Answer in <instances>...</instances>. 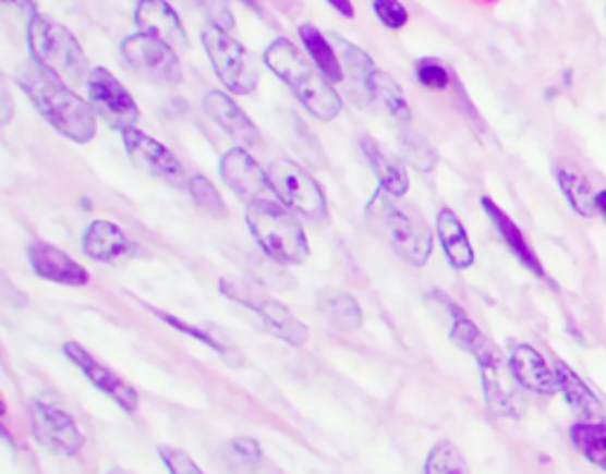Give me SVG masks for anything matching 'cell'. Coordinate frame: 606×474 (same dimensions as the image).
Segmentation results:
<instances>
[{"mask_svg": "<svg viewBox=\"0 0 606 474\" xmlns=\"http://www.w3.org/2000/svg\"><path fill=\"white\" fill-rule=\"evenodd\" d=\"M220 292H223L228 300L242 304L244 308H252L254 314L264 320L266 328L278 335L280 340L292 347H303L308 342V328L303 325L292 311L278 300H272L270 294H264L256 290L252 282L240 280V278H223L220 280Z\"/></svg>", "mask_w": 606, "mask_h": 474, "instance_id": "cell-7", "label": "cell"}, {"mask_svg": "<svg viewBox=\"0 0 606 474\" xmlns=\"http://www.w3.org/2000/svg\"><path fill=\"white\" fill-rule=\"evenodd\" d=\"M17 84L48 124L74 143H90L98 131L93 105L66 86L58 74L38 62H26L17 70Z\"/></svg>", "mask_w": 606, "mask_h": 474, "instance_id": "cell-1", "label": "cell"}, {"mask_svg": "<svg viewBox=\"0 0 606 474\" xmlns=\"http://www.w3.org/2000/svg\"><path fill=\"white\" fill-rule=\"evenodd\" d=\"M187 190L192 199H195L197 209H202L206 216H211V219L218 221L228 219V207L223 202V195L218 193L216 185L209 179H204V175H192L187 181Z\"/></svg>", "mask_w": 606, "mask_h": 474, "instance_id": "cell-33", "label": "cell"}, {"mask_svg": "<svg viewBox=\"0 0 606 474\" xmlns=\"http://www.w3.org/2000/svg\"><path fill=\"white\" fill-rule=\"evenodd\" d=\"M268 179L287 209L301 214L303 219L320 223L327 219V199L323 187L313 175L292 159H275L268 167Z\"/></svg>", "mask_w": 606, "mask_h": 474, "instance_id": "cell-8", "label": "cell"}, {"mask_svg": "<svg viewBox=\"0 0 606 474\" xmlns=\"http://www.w3.org/2000/svg\"><path fill=\"white\" fill-rule=\"evenodd\" d=\"M29 262L36 276L50 282L66 284V288H84L90 280V274L84 266H78L72 256L48 245V242H36V245L29 247Z\"/></svg>", "mask_w": 606, "mask_h": 474, "instance_id": "cell-19", "label": "cell"}, {"mask_svg": "<svg viewBox=\"0 0 606 474\" xmlns=\"http://www.w3.org/2000/svg\"><path fill=\"white\" fill-rule=\"evenodd\" d=\"M244 221L250 226L254 240L272 262L282 266H299L308 259V238L296 216L289 211L280 199L258 202L244 211Z\"/></svg>", "mask_w": 606, "mask_h": 474, "instance_id": "cell-4", "label": "cell"}, {"mask_svg": "<svg viewBox=\"0 0 606 474\" xmlns=\"http://www.w3.org/2000/svg\"><path fill=\"white\" fill-rule=\"evenodd\" d=\"M436 230H438L440 247H444L446 259L452 268L466 270L470 266H474L476 254L470 242V235H466V230L458 216H455L450 209H440Z\"/></svg>", "mask_w": 606, "mask_h": 474, "instance_id": "cell-24", "label": "cell"}, {"mask_svg": "<svg viewBox=\"0 0 606 474\" xmlns=\"http://www.w3.org/2000/svg\"><path fill=\"white\" fill-rule=\"evenodd\" d=\"M242 3H246L250 8H254V10H258V5H256V0H242Z\"/></svg>", "mask_w": 606, "mask_h": 474, "instance_id": "cell-46", "label": "cell"}, {"mask_svg": "<svg viewBox=\"0 0 606 474\" xmlns=\"http://www.w3.org/2000/svg\"><path fill=\"white\" fill-rule=\"evenodd\" d=\"M597 214L606 221V190H597Z\"/></svg>", "mask_w": 606, "mask_h": 474, "instance_id": "cell-43", "label": "cell"}, {"mask_svg": "<svg viewBox=\"0 0 606 474\" xmlns=\"http://www.w3.org/2000/svg\"><path fill=\"white\" fill-rule=\"evenodd\" d=\"M555 179L561 190L563 199L569 202V207L583 216V219H592L597 214V190L592 187L587 175L571 165H557L555 167Z\"/></svg>", "mask_w": 606, "mask_h": 474, "instance_id": "cell-25", "label": "cell"}, {"mask_svg": "<svg viewBox=\"0 0 606 474\" xmlns=\"http://www.w3.org/2000/svg\"><path fill=\"white\" fill-rule=\"evenodd\" d=\"M432 296L438 302V306L446 308L448 320H450V340L455 342V347H460L462 351H466V354L476 356V361L484 358L486 354H490L495 347L486 340L484 332H481L476 325L470 320V316H466L464 311L450 300V296L440 294V292H436Z\"/></svg>", "mask_w": 606, "mask_h": 474, "instance_id": "cell-23", "label": "cell"}, {"mask_svg": "<svg viewBox=\"0 0 606 474\" xmlns=\"http://www.w3.org/2000/svg\"><path fill=\"white\" fill-rule=\"evenodd\" d=\"M121 133H123V145H126L129 159L137 169L145 171L147 175H155V179L169 183V185L185 183V171L181 167V161L175 159V155L169 150L167 145L149 138L147 133L137 131V129H126Z\"/></svg>", "mask_w": 606, "mask_h": 474, "instance_id": "cell-13", "label": "cell"}, {"mask_svg": "<svg viewBox=\"0 0 606 474\" xmlns=\"http://www.w3.org/2000/svg\"><path fill=\"white\" fill-rule=\"evenodd\" d=\"M403 153H405L410 165L422 169L424 173H429L434 169V165H436L434 150L420 138V135H417V138H408V135H405V138H403Z\"/></svg>", "mask_w": 606, "mask_h": 474, "instance_id": "cell-37", "label": "cell"}, {"mask_svg": "<svg viewBox=\"0 0 606 474\" xmlns=\"http://www.w3.org/2000/svg\"><path fill=\"white\" fill-rule=\"evenodd\" d=\"M3 100H5V112H3V121H10V95H8V88H3Z\"/></svg>", "mask_w": 606, "mask_h": 474, "instance_id": "cell-44", "label": "cell"}, {"mask_svg": "<svg viewBox=\"0 0 606 474\" xmlns=\"http://www.w3.org/2000/svg\"><path fill=\"white\" fill-rule=\"evenodd\" d=\"M327 3L332 5L337 12H341V15L347 17V20H353L355 10H353V3H351V0H327Z\"/></svg>", "mask_w": 606, "mask_h": 474, "instance_id": "cell-42", "label": "cell"}, {"mask_svg": "<svg viewBox=\"0 0 606 474\" xmlns=\"http://www.w3.org/2000/svg\"><path fill=\"white\" fill-rule=\"evenodd\" d=\"M159 458L169 474H204L195 460L183 449H175V446H159Z\"/></svg>", "mask_w": 606, "mask_h": 474, "instance_id": "cell-35", "label": "cell"}, {"mask_svg": "<svg viewBox=\"0 0 606 474\" xmlns=\"http://www.w3.org/2000/svg\"><path fill=\"white\" fill-rule=\"evenodd\" d=\"M478 368H481V377H484V394L490 413L505 415V417L519 415L517 391L512 389L514 375L509 370V363L505 365L500 351L493 349L490 354L478 358Z\"/></svg>", "mask_w": 606, "mask_h": 474, "instance_id": "cell-16", "label": "cell"}, {"mask_svg": "<svg viewBox=\"0 0 606 474\" xmlns=\"http://www.w3.org/2000/svg\"><path fill=\"white\" fill-rule=\"evenodd\" d=\"M86 86L95 114H100L109 126L119 131L135 129L141 110L119 78L109 74L105 66H95L86 78Z\"/></svg>", "mask_w": 606, "mask_h": 474, "instance_id": "cell-10", "label": "cell"}, {"mask_svg": "<svg viewBox=\"0 0 606 474\" xmlns=\"http://www.w3.org/2000/svg\"><path fill=\"white\" fill-rule=\"evenodd\" d=\"M197 5L202 8L204 15L211 20L214 26H220V29L226 32H230L232 26H235V20H232V12L226 0H197Z\"/></svg>", "mask_w": 606, "mask_h": 474, "instance_id": "cell-40", "label": "cell"}, {"mask_svg": "<svg viewBox=\"0 0 606 474\" xmlns=\"http://www.w3.org/2000/svg\"><path fill=\"white\" fill-rule=\"evenodd\" d=\"M507 363L519 387L541 397L557 394L555 368H549L538 349H533L531 344H514L509 351Z\"/></svg>", "mask_w": 606, "mask_h": 474, "instance_id": "cell-17", "label": "cell"}, {"mask_svg": "<svg viewBox=\"0 0 606 474\" xmlns=\"http://www.w3.org/2000/svg\"><path fill=\"white\" fill-rule=\"evenodd\" d=\"M107 474H129V472H126V470H121V467H112Z\"/></svg>", "mask_w": 606, "mask_h": 474, "instance_id": "cell-45", "label": "cell"}, {"mask_svg": "<svg viewBox=\"0 0 606 474\" xmlns=\"http://www.w3.org/2000/svg\"><path fill=\"white\" fill-rule=\"evenodd\" d=\"M569 437L573 449L581 453L587 463L606 472V423H581L571 425Z\"/></svg>", "mask_w": 606, "mask_h": 474, "instance_id": "cell-29", "label": "cell"}, {"mask_svg": "<svg viewBox=\"0 0 606 474\" xmlns=\"http://www.w3.org/2000/svg\"><path fill=\"white\" fill-rule=\"evenodd\" d=\"M327 311H329V316L335 318V323L343 325V328H361V323H363V311L361 306L355 304L353 296L349 294H335V296H329V302H327Z\"/></svg>", "mask_w": 606, "mask_h": 474, "instance_id": "cell-34", "label": "cell"}, {"mask_svg": "<svg viewBox=\"0 0 606 474\" xmlns=\"http://www.w3.org/2000/svg\"><path fill=\"white\" fill-rule=\"evenodd\" d=\"M299 36L303 40V48H306V52H308V58L323 72V76L327 81H332V84H337V81H343V66H341L339 52H337L332 40L323 36L318 26H313L308 22H303L299 26Z\"/></svg>", "mask_w": 606, "mask_h": 474, "instance_id": "cell-27", "label": "cell"}, {"mask_svg": "<svg viewBox=\"0 0 606 474\" xmlns=\"http://www.w3.org/2000/svg\"><path fill=\"white\" fill-rule=\"evenodd\" d=\"M369 93H372V98H377L384 105V110H387L396 121L408 124V121L412 119L410 105L405 100L401 86H398L387 72H379V70L375 72V76H372V81H369Z\"/></svg>", "mask_w": 606, "mask_h": 474, "instance_id": "cell-30", "label": "cell"}, {"mask_svg": "<svg viewBox=\"0 0 606 474\" xmlns=\"http://www.w3.org/2000/svg\"><path fill=\"white\" fill-rule=\"evenodd\" d=\"M372 8H375L379 22L389 29H403L410 20L401 0H372Z\"/></svg>", "mask_w": 606, "mask_h": 474, "instance_id": "cell-36", "label": "cell"}, {"mask_svg": "<svg viewBox=\"0 0 606 474\" xmlns=\"http://www.w3.org/2000/svg\"><path fill=\"white\" fill-rule=\"evenodd\" d=\"M131 247L133 245L123 235V230L109 221H93L84 230V235H81V250H84L90 262H114L119 256L131 252Z\"/></svg>", "mask_w": 606, "mask_h": 474, "instance_id": "cell-22", "label": "cell"}, {"mask_svg": "<svg viewBox=\"0 0 606 474\" xmlns=\"http://www.w3.org/2000/svg\"><path fill=\"white\" fill-rule=\"evenodd\" d=\"M26 38H29L32 60L44 64L46 70L58 74L66 84H81V81L88 78L86 52L66 26L38 12L29 22Z\"/></svg>", "mask_w": 606, "mask_h": 474, "instance_id": "cell-5", "label": "cell"}, {"mask_svg": "<svg viewBox=\"0 0 606 474\" xmlns=\"http://www.w3.org/2000/svg\"><path fill=\"white\" fill-rule=\"evenodd\" d=\"M155 314L161 318V320H167V325H171V328H175V330H181L183 335H190V337H195V340H199L204 347H211L214 351H218V354H223V356H228V349L220 344V342H216L214 337L209 335V332H204V330H199V328H195V325H187L185 320H181V318H175V316H171V314H163V311H155Z\"/></svg>", "mask_w": 606, "mask_h": 474, "instance_id": "cell-39", "label": "cell"}, {"mask_svg": "<svg viewBox=\"0 0 606 474\" xmlns=\"http://www.w3.org/2000/svg\"><path fill=\"white\" fill-rule=\"evenodd\" d=\"M365 221L372 233L387 242L391 252L401 256L410 266L422 268L432 256V230L426 228L417 214L398 205L393 195L384 193V190L367 202Z\"/></svg>", "mask_w": 606, "mask_h": 474, "instance_id": "cell-3", "label": "cell"}, {"mask_svg": "<svg viewBox=\"0 0 606 474\" xmlns=\"http://www.w3.org/2000/svg\"><path fill=\"white\" fill-rule=\"evenodd\" d=\"M64 356L72 361L76 368L84 373L93 387H98L102 394H107L112 401H117L123 411L126 413H135L137 411V391L129 385L123 382V379L102 365L98 358L88 351L76 344V342H66L64 344Z\"/></svg>", "mask_w": 606, "mask_h": 474, "instance_id": "cell-14", "label": "cell"}, {"mask_svg": "<svg viewBox=\"0 0 606 474\" xmlns=\"http://www.w3.org/2000/svg\"><path fill=\"white\" fill-rule=\"evenodd\" d=\"M268 70L278 76L296 100L320 121H332L341 114V95L332 88L318 66H313L303 52L287 38H275L264 52Z\"/></svg>", "mask_w": 606, "mask_h": 474, "instance_id": "cell-2", "label": "cell"}, {"mask_svg": "<svg viewBox=\"0 0 606 474\" xmlns=\"http://www.w3.org/2000/svg\"><path fill=\"white\" fill-rule=\"evenodd\" d=\"M202 107L206 117L216 121V124L223 129L232 141H238L242 147H246V150L260 143V135L258 129L254 126V121L240 110V105L232 100L230 95L220 90H209L204 95Z\"/></svg>", "mask_w": 606, "mask_h": 474, "instance_id": "cell-18", "label": "cell"}, {"mask_svg": "<svg viewBox=\"0 0 606 474\" xmlns=\"http://www.w3.org/2000/svg\"><path fill=\"white\" fill-rule=\"evenodd\" d=\"M361 150L367 159V165L372 169V173H375V179L379 181L381 190L384 193H389L393 197H403L408 193V173L403 171V167L398 165L396 159L387 157L384 155L381 147L369 138V135H363L361 138Z\"/></svg>", "mask_w": 606, "mask_h": 474, "instance_id": "cell-26", "label": "cell"}, {"mask_svg": "<svg viewBox=\"0 0 606 474\" xmlns=\"http://www.w3.org/2000/svg\"><path fill=\"white\" fill-rule=\"evenodd\" d=\"M32 432L38 443L54 455L72 458L84 449V435L62 409L46 401H36L32 409Z\"/></svg>", "mask_w": 606, "mask_h": 474, "instance_id": "cell-12", "label": "cell"}, {"mask_svg": "<svg viewBox=\"0 0 606 474\" xmlns=\"http://www.w3.org/2000/svg\"><path fill=\"white\" fill-rule=\"evenodd\" d=\"M202 46L206 56H209V62L220 84L235 95L254 93L258 84V72L250 52H246L240 40L232 38L226 29H220V26L209 24L202 32Z\"/></svg>", "mask_w": 606, "mask_h": 474, "instance_id": "cell-6", "label": "cell"}, {"mask_svg": "<svg viewBox=\"0 0 606 474\" xmlns=\"http://www.w3.org/2000/svg\"><path fill=\"white\" fill-rule=\"evenodd\" d=\"M417 78L420 84L432 88V90H444L450 86V74L444 64H438L436 60H422L417 62Z\"/></svg>", "mask_w": 606, "mask_h": 474, "instance_id": "cell-38", "label": "cell"}, {"mask_svg": "<svg viewBox=\"0 0 606 474\" xmlns=\"http://www.w3.org/2000/svg\"><path fill=\"white\" fill-rule=\"evenodd\" d=\"M329 40H332L337 52H339V60H341V66H343V78L353 81V86L361 88L363 95H365V100H369L372 98L369 81H372V76H375V72H377L375 62H372V58L367 56L365 50L349 44L347 38L329 36Z\"/></svg>", "mask_w": 606, "mask_h": 474, "instance_id": "cell-28", "label": "cell"}, {"mask_svg": "<svg viewBox=\"0 0 606 474\" xmlns=\"http://www.w3.org/2000/svg\"><path fill=\"white\" fill-rule=\"evenodd\" d=\"M481 207H484V211L488 214V219L493 221L495 230H498V235L502 238L507 250L517 256L519 264L526 270H531L535 278H545V268L538 259V254H535V250L531 247V242L526 240V235L521 233V228L512 219H509V216L498 205H495L490 197L481 199Z\"/></svg>", "mask_w": 606, "mask_h": 474, "instance_id": "cell-21", "label": "cell"}, {"mask_svg": "<svg viewBox=\"0 0 606 474\" xmlns=\"http://www.w3.org/2000/svg\"><path fill=\"white\" fill-rule=\"evenodd\" d=\"M220 179L240 197L246 207L258 205V202H270L275 197V190L270 185L268 171L260 169L258 161L250 155L246 147H230L220 157Z\"/></svg>", "mask_w": 606, "mask_h": 474, "instance_id": "cell-11", "label": "cell"}, {"mask_svg": "<svg viewBox=\"0 0 606 474\" xmlns=\"http://www.w3.org/2000/svg\"><path fill=\"white\" fill-rule=\"evenodd\" d=\"M5 3L15 5L17 10L26 12V15H32V17L38 15V0H5Z\"/></svg>", "mask_w": 606, "mask_h": 474, "instance_id": "cell-41", "label": "cell"}, {"mask_svg": "<svg viewBox=\"0 0 606 474\" xmlns=\"http://www.w3.org/2000/svg\"><path fill=\"white\" fill-rule=\"evenodd\" d=\"M135 26L137 34L163 40V44L171 46L173 50L187 48L185 26L169 0H137Z\"/></svg>", "mask_w": 606, "mask_h": 474, "instance_id": "cell-15", "label": "cell"}, {"mask_svg": "<svg viewBox=\"0 0 606 474\" xmlns=\"http://www.w3.org/2000/svg\"><path fill=\"white\" fill-rule=\"evenodd\" d=\"M553 368L557 377V391L563 397V401L569 403L573 415L581 420V423H599L604 417L602 403L595 391L585 385V379L573 368H569L563 361H555Z\"/></svg>", "mask_w": 606, "mask_h": 474, "instance_id": "cell-20", "label": "cell"}, {"mask_svg": "<svg viewBox=\"0 0 606 474\" xmlns=\"http://www.w3.org/2000/svg\"><path fill=\"white\" fill-rule=\"evenodd\" d=\"M424 474H470V465H466L458 446L450 441H438L426 455Z\"/></svg>", "mask_w": 606, "mask_h": 474, "instance_id": "cell-32", "label": "cell"}, {"mask_svg": "<svg viewBox=\"0 0 606 474\" xmlns=\"http://www.w3.org/2000/svg\"><path fill=\"white\" fill-rule=\"evenodd\" d=\"M121 60L133 74L152 81V84H181L183 66L175 50L163 40L149 38L145 34H135L123 38Z\"/></svg>", "mask_w": 606, "mask_h": 474, "instance_id": "cell-9", "label": "cell"}, {"mask_svg": "<svg viewBox=\"0 0 606 474\" xmlns=\"http://www.w3.org/2000/svg\"><path fill=\"white\" fill-rule=\"evenodd\" d=\"M223 463L235 474H254L264 463V451L250 437L230 439L223 446Z\"/></svg>", "mask_w": 606, "mask_h": 474, "instance_id": "cell-31", "label": "cell"}]
</instances>
